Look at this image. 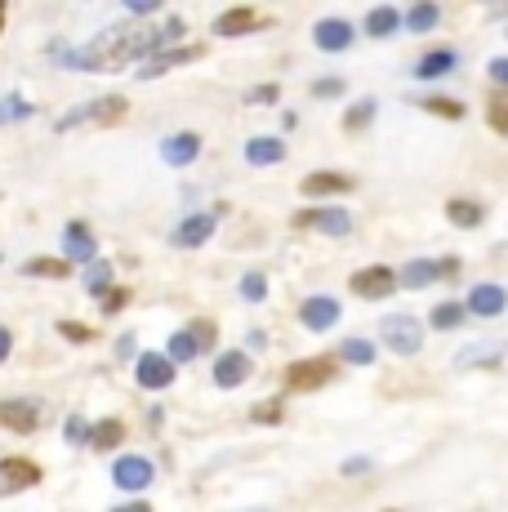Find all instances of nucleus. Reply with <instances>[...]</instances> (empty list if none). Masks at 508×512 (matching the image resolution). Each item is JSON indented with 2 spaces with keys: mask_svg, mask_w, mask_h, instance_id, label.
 <instances>
[{
  "mask_svg": "<svg viewBox=\"0 0 508 512\" xmlns=\"http://www.w3.org/2000/svg\"><path fill=\"white\" fill-rule=\"evenodd\" d=\"M90 428L94 423H85L81 415H72L63 423V437H67V446H90Z\"/></svg>",
  "mask_w": 508,
  "mask_h": 512,
  "instance_id": "nucleus-39",
  "label": "nucleus"
},
{
  "mask_svg": "<svg viewBox=\"0 0 508 512\" xmlns=\"http://www.w3.org/2000/svg\"><path fill=\"white\" fill-rule=\"evenodd\" d=\"M112 512H152L148 499H130V504H121V508H112Z\"/></svg>",
  "mask_w": 508,
  "mask_h": 512,
  "instance_id": "nucleus-49",
  "label": "nucleus"
},
{
  "mask_svg": "<svg viewBox=\"0 0 508 512\" xmlns=\"http://www.w3.org/2000/svg\"><path fill=\"white\" fill-rule=\"evenodd\" d=\"M486 72H491V81L500 85V90H508V58H491V67H486Z\"/></svg>",
  "mask_w": 508,
  "mask_h": 512,
  "instance_id": "nucleus-45",
  "label": "nucleus"
},
{
  "mask_svg": "<svg viewBox=\"0 0 508 512\" xmlns=\"http://www.w3.org/2000/svg\"><path fill=\"white\" fill-rule=\"evenodd\" d=\"M339 317H344V308H339V299H330V294H312V299L299 303V321H304V330H312V334L330 330Z\"/></svg>",
  "mask_w": 508,
  "mask_h": 512,
  "instance_id": "nucleus-13",
  "label": "nucleus"
},
{
  "mask_svg": "<svg viewBox=\"0 0 508 512\" xmlns=\"http://www.w3.org/2000/svg\"><path fill=\"white\" fill-rule=\"evenodd\" d=\"M0 32H5V0H0Z\"/></svg>",
  "mask_w": 508,
  "mask_h": 512,
  "instance_id": "nucleus-51",
  "label": "nucleus"
},
{
  "mask_svg": "<svg viewBox=\"0 0 508 512\" xmlns=\"http://www.w3.org/2000/svg\"><path fill=\"white\" fill-rule=\"evenodd\" d=\"M125 441V423L121 419H99L90 428V446L94 450H116Z\"/></svg>",
  "mask_w": 508,
  "mask_h": 512,
  "instance_id": "nucleus-26",
  "label": "nucleus"
},
{
  "mask_svg": "<svg viewBox=\"0 0 508 512\" xmlns=\"http://www.w3.org/2000/svg\"><path fill=\"white\" fill-rule=\"evenodd\" d=\"M442 23V9L433 5V0H419L415 9H406V32H433V27Z\"/></svg>",
  "mask_w": 508,
  "mask_h": 512,
  "instance_id": "nucleus-28",
  "label": "nucleus"
},
{
  "mask_svg": "<svg viewBox=\"0 0 508 512\" xmlns=\"http://www.w3.org/2000/svg\"><path fill=\"white\" fill-rule=\"evenodd\" d=\"M348 285H353L357 299H370V303H379V299H388V294L402 290V281H397V272L388 268V263H370V268H357Z\"/></svg>",
  "mask_w": 508,
  "mask_h": 512,
  "instance_id": "nucleus-4",
  "label": "nucleus"
},
{
  "mask_svg": "<svg viewBox=\"0 0 508 512\" xmlns=\"http://www.w3.org/2000/svg\"><path fill=\"white\" fill-rule=\"evenodd\" d=\"M246 161L254 170H268V165H281L286 161V143L277 139V134H254L246 143Z\"/></svg>",
  "mask_w": 508,
  "mask_h": 512,
  "instance_id": "nucleus-21",
  "label": "nucleus"
},
{
  "mask_svg": "<svg viewBox=\"0 0 508 512\" xmlns=\"http://www.w3.org/2000/svg\"><path fill=\"white\" fill-rule=\"evenodd\" d=\"M36 481H41V468H36L32 459H23V455L0 459V490H27V486H36Z\"/></svg>",
  "mask_w": 508,
  "mask_h": 512,
  "instance_id": "nucleus-19",
  "label": "nucleus"
},
{
  "mask_svg": "<svg viewBox=\"0 0 508 512\" xmlns=\"http://www.w3.org/2000/svg\"><path fill=\"white\" fill-rule=\"evenodd\" d=\"M174 374H179V366H174L165 352H139V361H134V379H139V388H148V392L170 388Z\"/></svg>",
  "mask_w": 508,
  "mask_h": 512,
  "instance_id": "nucleus-7",
  "label": "nucleus"
},
{
  "mask_svg": "<svg viewBox=\"0 0 508 512\" xmlns=\"http://www.w3.org/2000/svg\"><path fill=\"white\" fill-rule=\"evenodd\" d=\"M455 63H459L455 49H428V54L415 63V81H437V76H451Z\"/></svg>",
  "mask_w": 508,
  "mask_h": 512,
  "instance_id": "nucleus-22",
  "label": "nucleus"
},
{
  "mask_svg": "<svg viewBox=\"0 0 508 512\" xmlns=\"http://www.w3.org/2000/svg\"><path fill=\"white\" fill-rule=\"evenodd\" d=\"M375 98H357V103L353 107H348V112H344V130L348 134H357V130H366V125L370 121H375Z\"/></svg>",
  "mask_w": 508,
  "mask_h": 512,
  "instance_id": "nucleus-34",
  "label": "nucleus"
},
{
  "mask_svg": "<svg viewBox=\"0 0 508 512\" xmlns=\"http://www.w3.org/2000/svg\"><path fill=\"white\" fill-rule=\"evenodd\" d=\"M9 352H14V334L0 326V361H9Z\"/></svg>",
  "mask_w": 508,
  "mask_h": 512,
  "instance_id": "nucleus-48",
  "label": "nucleus"
},
{
  "mask_svg": "<svg viewBox=\"0 0 508 512\" xmlns=\"http://www.w3.org/2000/svg\"><path fill=\"white\" fill-rule=\"evenodd\" d=\"M446 219L455 223V228H482V205H473V201H464V196H455V201H446Z\"/></svg>",
  "mask_w": 508,
  "mask_h": 512,
  "instance_id": "nucleus-25",
  "label": "nucleus"
},
{
  "mask_svg": "<svg viewBox=\"0 0 508 512\" xmlns=\"http://www.w3.org/2000/svg\"><path fill=\"white\" fill-rule=\"evenodd\" d=\"M32 112H36V107L27 103L23 94H9L5 103H0V125H9V121H27V116H32Z\"/></svg>",
  "mask_w": 508,
  "mask_h": 512,
  "instance_id": "nucleus-36",
  "label": "nucleus"
},
{
  "mask_svg": "<svg viewBox=\"0 0 508 512\" xmlns=\"http://www.w3.org/2000/svg\"><path fill=\"white\" fill-rule=\"evenodd\" d=\"M312 45H317L321 54H344V49H353V23H348V18H321V23L312 27Z\"/></svg>",
  "mask_w": 508,
  "mask_h": 512,
  "instance_id": "nucleus-14",
  "label": "nucleus"
},
{
  "mask_svg": "<svg viewBox=\"0 0 508 512\" xmlns=\"http://www.w3.org/2000/svg\"><path fill=\"white\" fill-rule=\"evenodd\" d=\"M125 9H130V14H156V0H125Z\"/></svg>",
  "mask_w": 508,
  "mask_h": 512,
  "instance_id": "nucleus-47",
  "label": "nucleus"
},
{
  "mask_svg": "<svg viewBox=\"0 0 508 512\" xmlns=\"http://www.w3.org/2000/svg\"><path fill=\"white\" fill-rule=\"evenodd\" d=\"M241 299H246V303H263V299H268V277H263V272H246V277H241Z\"/></svg>",
  "mask_w": 508,
  "mask_h": 512,
  "instance_id": "nucleus-38",
  "label": "nucleus"
},
{
  "mask_svg": "<svg viewBox=\"0 0 508 512\" xmlns=\"http://www.w3.org/2000/svg\"><path fill=\"white\" fill-rule=\"evenodd\" d=\"M183 32H188V23H183L179 14L165 18V27H156V32L152 27L116 23V27H107V32L90 36L85 45L63 49L58 63L76 67V72H121V67L139 63V58H148V54H165V49H174V41H183Z\"/></svg>",
  "mask_w": 508,
  "mask_h": 512,
  "instance_id": "nucleus-1",
  "label": "nucleus"
},
{
  "mask_svg": "<svg viewBox=\"0 0 508 512\" xmlns=\"http://www.w3.org/2000/svg\"><path fill=\"white\" fill-rule=\"evenodd\" d=\"M464 308L473 312V317H500V312H508V290L504 285H495V281H477L473 290H468V299H464Z\"/></svg>",
  "mask_w": 508,
  "mask_h": 512,
  "instance_id": "nucleus-12",
  "label": "nucleus"
},
{
  "mask_svg": "<svg viewBox=\"0 0 508 512\" xmlns=\"http://www.w3.org/2000/svg\"><path fill=\"white\" fill-rule=\"evenodd\" d=\"M335 357H308V361H295L286 370V392H317L335 379Z\"/></svg>",
  "mask_w": 508,
  "mask_h": 512,
  "instance_id": "nucleus-5",
  "label": "nucleus"
},
{
  "mask_svg": "<svg viewBox=\"0 0 508 512\" xmlns=\"http://www.w3.org/2000/svg\"><path fill=\"white\" fill-rule=\"evenodd\" d=\"M205 54V45H183V49H165V54H156L148 58V63L139 67V81H156V76H165V72H174V67H183V63H197V58Z\"/></svg>",
  "mask_w": 508,
  "mask_h": 512,
  "instance_id": "nucleus-15",
  "label": "nucleus"
},
{
  "mask_svg": "<svg viewBox=\"0 0 508 512\" xmlns=\"http://www.w3.org/2000/svg\"><path fill=\"white\" fill-rule=\"evenodd\" d=\"M335 357H344L348 366H375L379 352H375V343H370V339H344Z\"/></svg>",
  "mask_w": 508,
  "mask_h": 512,
  "instance_id": "nucleus-30",
  "label": "nucleus"
},
{
  "mask_svg": "<svg viewBox=\"0 0 508 512\" xmlns=\"http://www.w3.org/2000/svg\"><path fill=\"white\" fill-rule=\"evenodd\" d=\"M295 228H308L321 236H348L353 232V214L339 210V205H312V210L295 214Z\"/></svg>",
  "mask_w": 508,
  "mask_h": 512,
  "instance_id": "nucleus-6",
  "label": "nucleus"
},
{
  "mask_svg": "<svg viewBox=\"0 0 508 512\" xmlns=\"http://www.w3.org/2000/svg\"><path fill=\"white\" fill-rule=\"evenodd\" d=\"M254 419H259V423H277L281 419V401H263V406H254Z\"/></svg>",
  "mask_w": 508,
  "mask_h": 512,
  "instance_id": "nucleus-43",
  "label": "nucleus"
},
{
  "mask_svg": "<svg viewBox=\"0 0 508 512\" xmlns=\"http://www.w3.org/2000/svg\"><path fill=\"white\" fill-rule=\"evenodd\" d=\"M188 330H192V339L201 343V352H210L214 343H219V326H214V321H192Z\"/></svg>",
  "mask_w": 508,
  "mask_h": 512,
  "instance_id": "nucleus-40",
  "label": "nucleus"
},
{
  "mask_svg": "<svg viewBox=\"0 0 508 512\" xmlns=\"http://www.w3.org/2000/svg\"><path fill=\"white\" fill-rule=\"evenodd\" d=\"M156 481V464L148 455H121L112 464V486L125 490V495H143V490H152Z\"/></svg>",
  "mask_w": 508,
  "mask_h": 512,
  "instance_id": "nucleus-3",
  "label": "nucleus"
},
{
  "mask_svg": "<svg viewBox=\"0 0 508 512\" xmlns=\"http://www.w3.org/2000/svg\"><path fill=\"white\" fill-rule=\"evenodd\" d=\"M419 107H424L428 116H446V121H464V103H459V98L428 94V98H419Z\"/></svg>",
  "mask_w": 508,
  "mask_h": 512,
  "instance_id": "nucleus-32",
  "label": "nucleus"
},
{
  "mask_svg": "<svg viewBox=\"0 0 508 512\" xmlns=\"http://www.w3.org/2000/svg\"><path fill=\"white\" fill-rule=\"evenodd\" d=\"M370 468V459H348L344 464V477H357V472H366Z\"/></svg>",
  "mask_w": 508,
  "mask_h": 512,
  "instance_id": "nucleus-50",
  "label": "nucleus"
},
{
  "mask_svg": "<svg viewBox=\"0 0 508 512\" xmlns=\"http://www.w3.org/2000/svg\"><path fill=\"white\" fill-rule=\"evenodd\" d=\"M451 272H459V263L455 259H410L402 272H397V281L406 285V290H424V285H433V281H442V277H451Z\"/></svg>",
  "mask_w": 508,
  "mask_h": 512,
  "instance_id": "nucleus-9",
  "label": "nucleus"
},
{
  "mask_svg": "<svg viewBox=\"0 0 508 512\" xmlns=\"http://www.w3.org/2000/svg\"><path fill=\"white\" fill-rule=\"evenodd\" d=\"M63 259H67V263H85V268L99 259V241H94L90 223L72 219V223L63 228Z\"/></svg>",
  "mask_w": 508,
  "mask_h": 512,
  "instance_id": "nucleus-10",
  "label": "nucleus"
},
{
  "mask_svg": "<svg viewBox=\"0 0 508 512\" xmlns=\"http://www.w3.org/2000/svg\"><path fill=\"white\" fill-rule=\"evenodd\" d=\"M464 317H468L464 303L446 299V303H437V308L428 312V326H433V330H459V326H464Z\"/></svg>",
  "mask_w": 508,
  "mask_h": 512,
  "instance_id": "nucleus-27",
  "label": "nucleus"
},
{
  "mask_svg": "<svg viewBox=\"0 0 508 512\" xmlns=\"http://www.w3.org/2000/svg\"><path fill=\"white\" fill-rule=\"evenodd\" d=\"M125 112H130V103H125L121 94H107V98H94L90 103V121L94 125H121Z\"/></svg>",
  "mask_w": 508,
  "mask_h": 512,
  "instance_id": "nucleus-24",
  "label": "nucleus"
},
{
  "mask_svg": "<svg viewBox=\"0 0 508 512\" xmlns=\"http://www.w3.org/2000/svg\"><path fill=\"white\" fill-rule=\"evenodd\" d=\"M379 339H384L397 357H419V348H424V321L406 317V312H393V317L379 321Z\"/></svg>",
  "mask_w": 508,
  "mask_h": 512,
  "instance_id": "nucleus-2",
  "label": "nucleus"
},
{
  "mask_svg": "<svg viewBox=\"0 0 508 512\" xmlns=\"http://www.w3.org/2000/svg\"><path fill=\"white\" fill-rule=\"evenodd\" d=\"M99 303H103V317H112V312H121L125 303H130V290H121V285H112V290H107Z\"/></svg>",
  "mask_w": 508,
  "mask_h": 512,
  "instance_id": "nucleus-41",
  "label": "nucleus"
},
{
  "mask_svg": "<svg viewBox=\"0 0 508 512\" xmlns=\"http://www.w3.org/2000/svg\"><path fill=\"white\" fill-rule=\"evenodd\" d=\"M486 121H491V130L508 134V90H495V94H491V107H486Z\"/></svg>",
  "mask_w": 508,
  "mask_h": 512,
  "instance_id": "nucleus-37",
  "label": "nucleus"
},
{
  "mask_svg": "<svg viewBox=\"0 0 508 512\" xmlns=\"http://www.w3.org/2000/svg\"><path fill=\"white\" fill-rule=\"evenodd\" d=\"M250 374H254L250 352L232 348V352H219V357H214V388H241Z\"/></svg>",
  "mask_w": 508,
  "mask_h": 512,
  "instance_id": "nucleus-11",
  "label": "nucleus"
},
{
  "mask_svg": "<svg viewBox=\"0 0 508 512\" xmlns=\"http://www.w3.org/2000/svg\"><path fill=\"white\" fill-rule=\"evenodd\" d=\"M500 343H482V348H477V343H473V348H464V352H459V366H477V361H482V366H495V361H500Z\"/></svg>",
  "mask_w": 508,
  "mask_h": 512,
  "instance_id": "nucleus-35",
  "label": "nucleus"
},
{
  "mask_svg": "<svg viewBox=\"0 0 508 512\" xmlns=\"http://www.w3.org/2000/svg\"><path fill=\"white\" fill-rule=\"evenodd\" d=\"M263 23H268L263 14H254V9L237 5V9H223V14L214 18V36L232 41V36H246V32H254V27H263Z\"/></svg>",
  "mask_w": 508,
  "mask_h": 512,
  "instance_id": "nucleus-17",
  "label": "nucleus"
},
{
  "mask_svg": "<svg viewBox=\"0 0 508 512\" xmlns=\"http://www.w3.org/2000/svg\"><path fill=\"white\" fill-rule=\"evenodd\" d=\"M197 156H201V134H192V130H179V134H170V139L161 143V161L174 165V170L192 165Z\"/></svg>",
  "mask_w": 508,
  "mask_h": 512,
  "instance_id": "nucleus-18",
  "label": "nucleus"
},
{
  "mask_svg": "<svg viewBox=\"0 0 508 512\" xmlns=\"http://www.w3.org/2000/svg\"><path fill=\"white\" fill-rule=\"evenodd\" d=\"M277 98H281L277 85H259V90H250V94H246V103H277Z\"/></svg>",
  "mask_w": 508,
  "mask_h": 512,
  "instance_id": "nucleus-44",
  "label": "nucleus"
},
{
  "mask_svg": "<svg viewBox=\"0 0 508 512\" xmlns=\"http://www.w3.org/2000/svg\"><path fill=\"white\" fill-rule=\"evenodd\" d=\"M85 290H90L94 299H103V294L112 290V263H107V259H94L90 268H85Z\"/></svg>",
  "mask_w": 508,
  "mask_h": 512,
  "instance_id": "nucleus-33",
  "label": "nucleus"
},
{
  "mask_svg": "<svg viewBox=\"0 0 508 512\" xmlns=\"http://www.w3.org/2000/svg\"><path fill=\"white\" fill-rule=\"evenodd\" d=\"M214 228H219V214H210V210L188 214V219L174 228V245H179V250H197V245H205L214 236Z\"/></svg>",
  "mask_w": 508,
  "mask_h": 512,
  "instance_id": "nucleus-16",
  "label": "nucleus"
},
{
  "mask_svg": "<svg viewBox=\"0 0 508 512\" xmlns=\"http://www.w3.org/2000/svg\"><path fill=\"white\" fill-rule=\"evenodd\" d=\"M312 94H317V98H339V94H344V81H317V85H312Z\"/></svg>",
  "mask_w": 508,
  "mask_h": 512,
  "instance_id": "nucleus-46",
  "label": "nucleus"
},
{
  "mask_svg": "<svg viewBox=\"0 0 508 512\" xmlns=\"http://www.w3.org/2000/svg\"><path fill=\"white\" fill-rule=\"evenodd\" d=\"M58 334H63V339H72V343H90L94 334L85 330V326H72V321H58Z\"/></svg>",
  "mask_w": 508,
  "mask_h": 512,
  "instance_id": "nucleus-42",
  "label": "nucleus"
},
{
  "mask_svg": "<svg viewBox=\"0 0 508 512\" xmlns=\"http://www.w3.org/2000/svg\"><path fill=\"white\" fill-rule=\"evenodd\" d=\"M36 423H41V406L27 397H9L0 401V428L14 432V437H32Z\"/></svg>",
  "mask_w": 508,
  "mask_h": 512,
  "instance_id": "nucleus-8",
  "label": "nucleus"
},
{
  "mask_svg": "<svg viewBox=\"0 0 508 512\" xmlns=\"http://www.w3.org/2000/svg\"><path fill=\"white\" fill-rule=\"evenodd\" d=\"M406 23V14L402 9H393V5H375L366 14V36H375V41H384V36H393L397 27Z\"/></svg>",
  "mask_w": 508,
  "mask_h": 512,
  "instance_id": "nucleus-23",
  "label": "nucleus"
},
{
  "mask_svg": "<svg viewBox=\"0 0 508 512\" xmlns=\"http://www.w3.org/2000/svg\"><path fill=\"white\" fill-rule=\"evenodd\" d=\"M165 357L179 366V361H197L201 357V343L192 339V330H174L170 334V343H165Z\"/></svg>",
  "mask_w": 508,
  "mask_h": 512,
  "instance_id": "nucleus-29",
  "label": "nucleus"
},
{
  "mask_svg": "<svg viewBox=\"0 0 508 512\" xmlns=\"http://www.w3.org/2000/svg\"><path fill=\"white\" fill-rule=\"evenodd\" d=\"M299 187H304V196H344L357 187V179H348V174H339V170H312Z\"/></svg>",
  "mask_w": 508,
  "mask_h": 512,
  "instance_id": "nucleus-20",
  "label": "nucleus"
},
{
  "mask_svg": "<svg viewBox=\"0 0 508 512\" xmlns=\"http://www.w3.org/2000/svg\"><path fill=\"white\" fill-rule=\"evenodd\" d=\"M27 277H45V281H63L67 272H72V263L67 259H27L23 263Z\"/></svg>",
  "mask_w": 508,
  "mask_h": 512,
  "instance_id": "nucleus-31",
  "label": "nucleus"
}]
</instances>
